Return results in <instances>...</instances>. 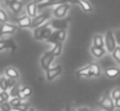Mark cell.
<instances>
[{
    "mask_svg": "<svg viewBox=\"0 0 120 111\" xmlns=\"http://www.w3.org/2000/svg\"><path fill=\"white\" fill-rule=\"evenodd\" d=\"M105 49H106L109 53H112L115 48H116V40H115V36H114V31L109 30L106 34H105Z\"/></svg>",
    "mask_w": 120,
    "mask_h": 111,
    "instance_id": "5",
    "label": "cell"
},
{
    "mask_svg": "<svg viewBox=\"0 0 120 111\" xmlns=\"http://www.w3.org/2000/svg\"><path fill=\"white\" fill-rule=\"evenodd\" d=\"M18 26L16 23L12 22H5V23H0V38L3 36H8V35H13L17 32Z\"/></svg>",
    "mask_w": 120,
    "mask_h": 111,
    "instance_id": "6",
    "label": "cell"
},
{
    "mask_svg": "<svg viewBox=\"0 0 120 111\" xmlns=\"http://www.w3.org/2000/svg\"><path fill=\"white\" fill-rule=\"evenodd\" d=\"M105 75L107 77H110V79H115V77H117L120 75V69L119 67H107L105 70Z\"/></svg>",
    "mask_w": 120,
    "mask_h": 111,
    "instance_id": "17",
    "label": "cell"
},
{
    "mask_svg": "<svg viewBox=\"0 0 120 111\" xmlns=\"http://www.w3.org/2000/svg\"><path fill=\"white\" fill-rule=\"evenodd\" d=\"M106 49L105 48H99V46H94V45H92V48H90V53H92V56L93 57H96V58H101V57H103L105 54H106Z\"/></svg>",
    "mask_w": 120,
    "mask_h": 111,
    "instance_id": "18",
    "label": "cell"
},
{
    "mask_svg": "<svg viewBox=\"0 0 120 111\" xmlns=\"http://www.w3.org/2000/svg\"><path fill=\"white\" fill-rule=\"evenodd\" d=\"M114 36H115V40H116V44L120 45V30L114 31Z\"/></svg>",
    "mask_w": 120,
    "mask_h": 111,
    "instance_id": "33",
    "label": "cell"
},
{
    "mask_svg": "<svg viewBox=\"0 0 120 111\" xmlns=\"http://www.w3.org/2000/svg\"><path fill=\"white\" fill-rule=\"evenodd\" d=\"M76 76H79V77H92L90 70H89V65L79 69L78 71H76Z\"/></svg>",
    "mask_w": 120,
    "mask_h": 111,
    "instance_id": "20",
    "label": "cell"
},
{
    "mask_svg": "<svg viewBox=\"0 0 120 111\" xmlns=\"http://www.w3.org/2000/svg\"><path fill=\"white\" fill-rule=\"evenodd\" d=\"M70 3H62V4H58L53 8L52 10V14L54 18H66V15L68 14L70 12Z\"/></svg>",
    "mask_w": 120,
    "mask_h": 111,
    "instance_id": "2",
    "label": "cell"
},
{
    "mask_svg": "<svg viewBox=\"0 0 120 111\" xmlns=\"http://www.w3.org/2000/svg\"><path fill=\"white\" fill-rule=\"evenodd\" d=\"M8 7H9V9H11V12L13 13V14H19V13L22 12V9L25 8V5H23V1H22V0H16V1L11 3Z\"/></svg>",
    "mask_w": 120,
    "mask_h": 111,
    "instance_id": "14",
    "label": "cell"
},
{
    "mask_svg": "<svg viewBox=\"0 0 120 111\" xmlns=\"http://www.w3.org/2000/svg\"><path fill=\"white\" fill-rule=\"evenodd\" d=\"M7 49L16 50V43L12 39H0V52L7 50Z\"/></svg>",
    "mask_w": 120,
    "mask_h": 111,
    "instance_id": "12",
    "label": "cell"
},
{
    "mask_svg": "<svg viewBox=\"0 0 120 111\" xmlns=\"http://www.w3.org/2000/svg\"><path fill=\"white\" fill-rule=\"evenodd\" d=\"M13 107L11 106L9 101H4V102L0 103V111H12Z\"/></svg>",
    "mask_w": 120,
    "mask_h": 111,
    "instance_id": "26",
    "label": "cell"
},
{
    "mask_svg": "<svg viewBox=\"0 0 120 111\" xmlns=\"http://www.w3.org/2000/svg\"><path fill=\"white\" fill-rule=\"evenodd\" d=\"M66 36H67V31L63 28V30H54L50 36L47 39V43L49 44H56V43H63L66 40Z\"/></svg>",
    "mask_w": 120,
    "mask_h": 111,
    "instance_id": "3",
    "label": "cell"
},
{
    "mask_svg": "<svg viewBox=\"0 0 120 111\" xmlns=\"http://www.w3.org/2000/svg\"><path fill=\"white\" fill-rule=\"evenodd\" d=\"M0 93H1V96H3L4 101H9V100H11V94H9L8 90H0Z\"/></svg>",
    "mask_w": 120,
    "mask_h": 111,
    "instance_id": "32",
    "label": "cell"
},
{
    "mask_svg": "<svg viewBox=\"0 0 120 111\" xmlns=\"http://www.w3.org/2000/svg\"><path fill=\"white\" fill-rule=\"evenodd\" d=\"M4 75H5L7 77H9V79H14V80H17V79L19 77V71L16 69V67L9 66V67H7V69L4 70Z\"/></svg>",
    "mask_w": 120,
    "mask_h": 111,
    "instance_id": "15",
    "label": "cell"
},
{
    "mask_svg": "<svg viewBox=\"0 0 120 111\" xmlns=\"http://www.w3.org/2000/svg\"><path fill=\"white\" fill-rule=\"evenodd\" d=\"M16 25L18 27H22V28H31V25H32V18L29 17V15H21V17H17L16 18Z\"/></svg>",
    "mask_w": 120,
    "mask_h": 111,
    "instance_id": "11",
    "label": "cell"
},
{
    "mask_svg": "<svg viewBox=\"0 0 120 111\" xmlns=\"http://www.w3.org/2000/svg\"><path fill=\"white\" fill-rule=\"evenodd\" d=\"M27 111H36V110H35V108H32V107H30V108H29V110H27Z\"/></svg>",
    "mask_w": 120,
    "mask_h": 111,
    "instance_id": "38",
    "label": "cell"
},
{
    "mask_svg": "<svg viewBox=\"0 0 120 111\" xmlns=\"http://www.w3.org/2000/svg\"><path fill=\"white\" fill-rule=\"evenodd\" d=\"M50 14H52V13L44 12V13H40V14H38L35 18H32L31 28L34 30V28H36V27H39V26H41V25H44V23H47L48 21L50 19Z\"/></svg>",
    "mask_w": 120,
    "mask_h": 111,
    "instance_id": "7",
    "label": "cell"
},
{
    "mask_svg": "<svg viewBox=\"0 0 120 111\" xmlns=\"http://www.w3.org/2000/svg\"><path fill=\"white\" fill-rule=\"evenodd\" d=\"M62 49H63V44L62 43H56V44H53V48L50 49V52L53 53L54 57H58V56H61V53H62Z\"/></svg>",
    "mask_w": 120,
    "mask_h": 111,
    "instance_id": "22",
    "label": "cell"
},
{
    "mask_svg": "<svg viewBox=\"0 0 120 111\" xmlns=\"http://www.w3.org/2000/svg\"><path fill=\"white\" fill-rule=\"evenodd\" d=\"M53 32V28L50 27L49 23H44V25L39 26V27L34 28V38L39 41H43V40H47L48 38L50 36V34Z\"/></svg>",
    "mask_w": 120,
    "mask_h": 111,
    "instance_id": "1",
    "label": "cell"
},
{
    "mask_svg": "<svg viewBox=\"0 0 120 111\" xmlns=\"http://www.w3.org/2000/svg\"><path fill=\"white\" fill-rule=\"evenodd\" d=\"M29 108H30V105L27 102H21L18 106H16L13 110H17V111H27Z\"/></svg>",
    "mask_w": 120,
    "mask_h": 111,
    "instance_id": "28",
    "label": "cell"
},
{
    "mask_svg": "<svg viewBox=\"0 0 120 111\" xmlns=\"http://www.w3.org/2000/svg\"><path fill=\"white\" fill-rule=\"evenodd\" d=\"M0 4H1V0H0Z\"/></svg>",
    "mask_w": 120,
    "mask_h": 111,
    "instance_id": "41",
    "label": "cell"
},
{
    "mask_svg": "<svg viewBox=\"0 0 120 111\" xmlns=\"http://www.w3.org/2000/svg\"><path fill=\"white\" fill-rule=\"evenodd\" d=\"M0 90H7V76H0Z\"/></svg>",
    "mask_w": 120,
    "mask_h": 111,
    "instance_id": "29",
    "label": "cell"
},
{
    "mask_svg": "<svg viewBox=\"0 0 120 111\" xmlns=\"http://www.w3.org/2000/svg\"><path fill=\"white\" fill-rule=\"evenodd\" d=\"M111 54H112V58L119 63V62H120V45H116V48L112 50Z\"/></svg>",
    "mask_w": 120,
    "mask_h": 111,
    "instance_id": "27",
    "label": "cell"
},
{
    "mask_svg": "<svg viewBox=\"0 0 120 111\" xmlns=\"http://www.w3.org/2000/svg\"><path fill=\"white\" fill-rule=\"evenodd\" d=\"M68 22L70 21L66 19V18H54L53 21H50V27L54 28V30H63V28H67L68 26Z\"/></svg>",
    "mask_w": 120,
    "mask_h": 111,
    "instance_id": "10",
    "label": "cell"
},
{
    "mask_svg": "<svg viewBox=\"0 0 120 111\" xmlns=\"http://www.w3.org/2000/svg\"><path fill=\"white\" fill-rule=\"evenodd\" d=\"M13 1H16V0H4V3H5L7 5H9L11 3H13Z\"/></svg>",
    "mask_w": 120,
    "mask_h": 111,
    "instance_id": "36",
    "label": "cell"
},
{
    "mask_svg": "<svg viewBox=\"0 0 120 111\" xmlns=\"http://www.w3.org/2000/svg\"><path fill=\"white\" fill-rule=\"evenodd\" d=\"M119 65H120V62H119Z\"/></svg>",
    "mask_w": 120,
    "mask_h": 111,
    "instance_id": "43",
    "label": "cell"
},
{
    "mask_svg": "<svg viewBox=\"0 0 120 111\" xmlns=\"http://www.w3.org/2000/svg\"><path fill=\"white\" fill-rule=\"evenodd\" d=\"M54 58L56 57L53 56V53L50 50L45 52L41 56V58H40V66H41V69L44 70V71H47L49 67H52V63H53V61H54Z\"/></svg>",
    "mask_w": 120,
    "mask_h": 111,
    "instance_id": "8",
    "label": "cell"
},
{
    "mask_svg": "<svg viewBox=\"0 0 120 111\" xmlns=\"http://www.w3.org/2000/svg\"><path fill=\"white\" fill-rule=\"evenodd\" d=\"M110 96H111L112 100H116L117 97H120V88H114L110 93Z\"/></svg>",
    "mask_w": 120,
    "mask_h": 111,
    "instance_id": "31",
    "label": "cell"
},
{
    "mask_svg": "<svg viewBox=\"0 0 120 111\" xmlns=\"http://www.w3.org/2000/svg\"><path fill=\"white\" fill-rule=\"evenodd\" d=\"M62 74V66L61 65H57L54 67H49V69L45 71V77H47L48 81H53L56 77H58Z\"/></svg>",
    "mask_w": 120,
    "mask_h": 111,
    "instance_id": "9",
    "label": "cell"
},
{
    "mask_svg": "<svg viewBox=\"0 0 120 111\" xmlns=\"http://www.w3.org/2000/svg\"><path fill=\"white\" fill-rule=\"evenodd\" d=\"M21 102H23V100H22L21 97H18V96H14V97H11V100H9V103H11L12 107H16V106H18Z\"/></svg>",
    "mask_w": 120,
    "mask_h": 111,
    "instance_id": "25",
    "label": "cell"
},
{
    "mask_svg": "<svg viewBox=\"0 0 120 111\" xmlns=\"http://www.w3.org/2000/svg\"><path fill=\"white\" fill-rule=\"evenodd\" d=\"M31 93H32V90H31L30 87H21L18 89V97H21L22 100H25V98L30 97Z\"/></svg>",
    "mask_w": 120,
    "mask_h": 111,
    "instance_id": "21",
    "label": "cell"
},
{
    "mask_svg": "<svg viewBox=\"0 0 120 111\" xmlns=\"http://www.w3.org/2000/svg\"><path fill=\"white\" fill-rule=\"evenodd\" d=\"M13 87H16V80L14 79H9V77H7V90H11Z\"/></svg>",
    "mask_w": 120,
    "mask_h": 111,
    "instance_id": "30",
    "label": "cell"
},
{
    "mask_svg": "<svg viewBox=\"0 0 120 111\" xmlns=\"http://www.w3.org/2000/svg\"><path fill=\"white\" fill-rule=\"evenodd\" d=\"M0 75H1V72H0Z\"/></svg>",
    "mask_w": 120,
    "mask_h": 111,
    "instance_id": "42",
    "label": "cell"
},
{
    "mask_svg": "<svg viewBox=\"0 0 120 111\" xmlns=\"http://www.w3.org/2000/svg\"><path fill=\"white\" fill-rule=\"evenodd\" d=\"M93 45L99 46V48H105V36L101 34H96L93 36Z\"/></svg>",
    "mask_w": 120,
    "mask_h": 111,
    "instance_id": "19",
    "label": "cell"
},
{
    "mask_svg": "<svg viewBox=\"0 0 120 111\" xmlns=\"http://www.w3.org/2000/svg\"><path fill=\"white\" fill-rule=\"evenodd\" d=\"M70 111H78V110H70Z\"/></svg>",
    "mask_w": 120,
    "mask_h": 111,
    "instance_id": "40",
    "label": "cell"
},
{
    "mask_svg": "<svg viewBox=\"0 0 120 111\" xmlns=\"http://www.w3.org/2000/svg\"><path fill=\"white\" fill-rule=\"evenodd\" d=\"M89 70H90L92 77L101 75V67H99V65H97V63H89Z\"/></svg>",
    "mask_w": 120,
    "mask_h": 111,
    "instance_id": "23",
    "label": "cell"
},
{
    "mask_svg": "<svg viewBox=\"0 0 120 111\" xmlns=\"http://www.w3.org/2000/svg\"><path fill=\"white\" fill-rule=\"evenodd\" d=\"M5 22H9V15L5 9L0 8V23H5Z\"/></svg>",
    "mask_w": 120,
    "mask_h": 111,
    "instance_id": "24",
    "label": "cell"
},
{
    "mask_svg": "<svg viewBox=\"0 0 120 111\" xmlns=\"http://www.w3.org/2000/svg\"><path fill=\"white\" fill-rule=\"evenodd\" d=\"M25 9H26V14L29 15V17L31 18H35L38 15V12H39V9H38V4L34 1H30L29 4L25 7Z\"/></svg>",
    "mask_w": 120,
    "mask_h": 111,
    "instance_id": "13",
    "label": "cell"
},
{
    "mask_svg": "<svg viewBox=\"0 0 120 111\" xmlns=\"http://www.w3.org/2000/svg\"><path fill=\"white\" fill-rule=\"evenodd\" d=\"M114 103H115V108L120 110V97H117L116 100H114Z\"/></svg>",
    "mask_w": 120,
    "mask_h": 111,
    "instance_id": "34",
    "label": "cell"
},
{
    "mask_svg": "<svg viewBox=\"0 0 120 111\" xmlns=\"http://www.w3.org/2000/svg\"><path fill=\"white\" fill-rule=\"evenodd\" d=\"M78 111H90V110H89L88 107H79Z\"/></svg>",
    "mask_w": 120,
    "mask_h": 111,
    "instance_id": "35",
    "label": "cell"
},
{
    "mask_svg": "<svg viewBox=\"0 0 120 111\" xmlns=\"http://www.w3.org/2000/svg\"><path fill=\"white\" fill-rule=\"evenodd\" d=\"M1 102H4V98H3V96H1V93H0V103Z\"/></svg>",
    "mask_w": 120,
    "mask_h": 111,
    "instance_id": "37",
    "label": "cell"
},
{
    "mask_svg": "<svg viewBox=\"0 0 120 111\" xmlns=\"http://www.w3.org/2000/svg\"><path fill=\"white\" fill-rule=\"evenodd\" d=\"M99 107L103 108L105 111H115V103L110 93H105L102 96V98L99 100Z\"/></svg>",
    "mask_w": 120,
    "mask_h": 111,
    "instance_id": "4",
    "label": "cell"
},
{
    "mask_svg": "<svg viewBox=\"0 0 120 111\" xmlns=\"http://www.w3.org/2000/svg\"><path fill=\"white\" fill-rule=\"evenodd\" d=\"M75 4H78L81 8V10L85 13H92L93 12V5L88 1V0H76Z\"/></svg>",
    "mask_w": 120,
    "mask_h": 111,
    "instance_id": "16",
    "label": "cell"
},
{
    "mask_svg": "<svg viewBox=\"0 0 120 111\" xmlns=\"http://www.w3.org/2000/svg\"><path fill=\"white\" fill-rule=\"evenodd\" d=\"M65 111H70V108H68V106H66V108H65Z\"/></svg>",
    "mask_w": 120,
    "mask_h": 111,
    "instance_id": "39",
    "label": "cell"
}]
</instances>
